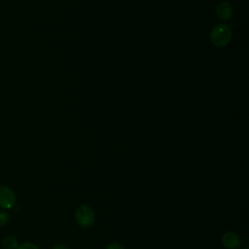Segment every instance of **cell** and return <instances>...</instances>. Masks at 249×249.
Returning a JSON list of instances; mask_svg holds the SVG:
<instances>
[{"mask_svg":"<svg viewBox=\"0 0 249 249\" xmlns=\"http://www.w3.org/2000/svg\"><path fill=\"white\" fill-rule=\"evenodd\" d=\"M75 220L80 227L90 228L95 221V213L89 205L83 204L76 210Z\"/></svg>","mask_w":249,"mask_h":249,"instance_id":"obj_1","label":"cell"},{"mask_svg":"<svg viewBox=\"0 0 249 249\" xmlns=\"http://www.w3.org/2000/svg\"><path fill=\"white\" fill-rule=\"evenodd\" d=\"M17 203V196L15 192L8 186H0V207L3 209H11Z\"/></svg>","mask_w":249,"mask_h":249,"instance_id":"obj_2","label":"cell"},{"mask_svg":"<svg viewBox=\"0 0 249 249\" xmlns=\"http://www.w3.org/2000/svg\"><path fill=\"white\" fill-rule=\"evenodd\" d=\"M211 37H212V41L215 45L224 46L229 42V40L231 38V32L227 26L218 25L213 29Z\"/></svg>","mask_w":249,"mask_h":249,"instance_id":"obj_3","label":"cell"},{"mask_svg":"<svg viewBox=\"0 0 249 249\" xmlns=\"http://www.w3.org/2000/svg\"><path fill=\"white\" fill-rule=\"evenodd\" d=\"M222 243L228 249H239L241 247V239L233 231L225 232L222 236Z\"/></svg>","mask_w":249,"mask_h":249,"instance_id":"obj_4","label":"cell"},{"mask_svg":"<svg viewBox=\"0 0 249 249\" xmlns=\"http://www.w3.org/2000/svg\"><path fill=\"white\" fill-rule=\"evenodd\" d=\"M217 14L222 19H228L231 15V10L230 5L225 2L219 4V6L217 7Z\"/></svg>","mask_w":249,"mask_h":249,"instance_id":"obj_5","label":"cell"},{"mask_svg":"<svg viewBox=\"0 0 249 249\" xmlns=\"http://www.w3.org/2000/svg\"><path fill=\"white\" fill-rule=\"evenodd\" d=\"M2 245L5 249H17L18 246V242L17 237L13 235H8L3 238Z\"/></svg>","mask_w":249,"mask_h":249,"instance_id":"obj_6","label":"cell"},{"mask_svg":"<svg viewBox=\"0 0 249 249\" xmlns=\"http://www.w3.org/2000/svg\"><path fill=\"white\" fill-rule=\"evenodd\" d=\"M10 220V215L4 210H0V227L5 226Z\"/></svg>","mask_w":249,"mask_h":249,"instance_id":"obj_7","label":"cell"},{"mask_svg":"<svg viewBox=\"0 0 249 249\" xmlns=\"http://www.w3.org/2000/svg\"><path fill=\"white\" fill-rule=\"evenodd\" d=\"M17 249H39L37 245L31 242H23L18 246Z\"/></svg>","mask_w":249,"mask_h":249,"instance_id":"obj_8","label":"cell"},{"mask_svg":"<svg viewBox=\"0 0 249 249\" xmlns=\"http://www.w3.org/2000/svg\"><path fill=\"white\" fill-rule=\"evenodd\" d=\"M106 249H124V247L122 244L118 243V242H113V243H110L106 247Z\"/></svg>","mask_w":249,"mask_h":249,"instance_id":"obj_9","label":"cell"},{"mask_svg":"<svg viewBox=\"0 0 249 249\" xmlns=\"http://www.w3.org/2000/svg\"><path fill=\"white\" fill-rule=\"evenodd\" d=\"M52 249H69V248L65 244H57V245L53 246Z\"/></svg>","mask_w":249,"mask_h":249,"instance_id":"obj_10","label":"cell"},{"mask_svg":"<svg viewBox=\"0 0 249 249\" xmlns=\"http://www.w3.org/2000/svg\"><path fill=\"white\" fill-rule=\"evenodd\" d=\"M243 249H249V248H248V247H245V248H243Z\"/></svg>","mask_w":249,"mask_h":249,"instance_id":"obj_11","label":"cell"}]
</instances>
